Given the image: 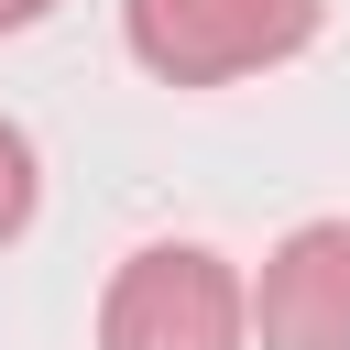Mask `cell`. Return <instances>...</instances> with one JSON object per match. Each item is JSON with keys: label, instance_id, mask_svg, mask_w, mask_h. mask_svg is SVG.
Wrapping results in <instances>:
<instances>
[{"label": "cell", "instance_id": "obj_5", "mask_svg": "<svg viewBox=\"0 0 350 350\" xmlns=\"http://www.w3.org/2000/svg\"><path fill=\"white\" fill-rule=\"evenodd\" d=\"M44 11H55V0H0V33H33Z\"/></svg>", "mask_w": 350, "mask_h": 350}, {"label": "cell", "instance_id": "obj_3", "mask_svg": "<svg viewBox=\"0 0 350 350\" xmlns=\"http://www.w3.org/2000/svg\"><path fill=\"white\" fill-rule=\"evenodd\" d=\"M252 339L262 350H350V219H306L262 252Z\"/></svg>", "mask_w": 350, "mask_h": 350}, {"label": "cell", "instance_id": "obj_4", "mask_svg": "<svg viewBox=\"0 0 350 350\" xmlns=\"http://www.w3.org/2000/svg\"><path fill=\"white\" fill-rule=\"evenodd\" d=\"M33 208H44V164H33V131H22V120H0V252L33 230Z\"/></svg>", "mask_w": 350, "mask_h": 350}, {"label": "cell", "instance_id": "obj_1", "mask_svg": "<svg viewBox=\"0 0 350 350\" xmlns=\"http://www.w3.org/2000/svg\"><path fill=\"white\" fill-rule=\"evenodd\" d=\"M328 0H120V33L164 88H241L262 66H295Z\"/></svg>", "mask_w": 350, "mask_h": 350}, {"label": "cell", "instance_id": "obj_2", "mask_svg": "<svg viewBox=\"0 0 350 350\" xmlns=\"http://www.w3.org/2000/svg\"><path fill=\"white\" fill-rule=\"evenodd\" d=\"M241 339H252V284L208 241H153L98 295V350H241Z\"/></svg>", "mask_w": 350, "mask_h": 350}]
</instances>
